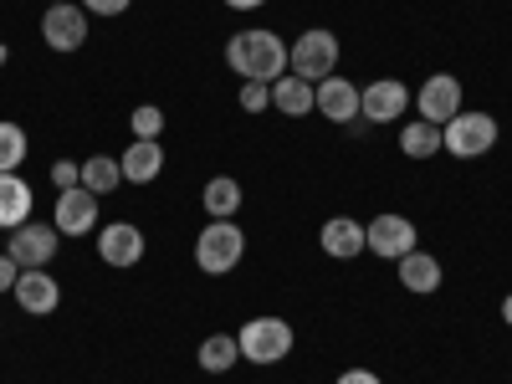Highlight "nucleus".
Masks as SVG:
<instances>
[{
    "mask_svg": "<svg viewBox=\"0 0 512 384\" xmlns=\"http://www.w3.org/2000/svg\"><path fill=\"white\" fill-rule=\"evenodd\" d=\"M226 67L241 77V82H272L287 72V41L277 31H236L226 41Z\"/></svg>",
    "mask_w": 512,
    "mask_h": 384,
    "instance_id": "obj_1",
    "label": "nucleus"
},
{
    "mask_svg": "<svg viewBox=\"0 0 512 384\" xmlns=\"http://www.w3.org/2000/svg\"><path fill=\"white\" fill-rule=\"evenodd\" d=\"M246 256V231L236 221H205V231L195 236V267L205 277H226L241 267Z\"/></svg>",
    "mask_w": 512,
    "mask_h": 384,
    "instance_id": "obj_2",
    "label": "nucleus"
},
{
    "mask_svg": "<svg viewBox=\"0 0 512 384\" xmlns=\"http://www.w3.org/2000/svg\"><path fill=\"white\" fill-rule=\"evenodd\" d=\"M236 344H241V359L246 364H282L287 354H292V344H297V333H292V323L287 318H246L241 328H236Z\"/></svg>",
    "mask_w": 512,
    "mask_h": 384,
    "instance_id": "obj_3",
    "label": "nucleus"
},
{
    "mask_svg": "<svg viewBox=\"0 0 512 384\" xmlns=\"http://www.w3.org/2000/svg\"><path fill=\"white\" fill-rule=\"evenodd\" d=\"M287 72L318 88L323 77L338 72V36H333L328 26H308V31L287 47Z\"/></svg>",
    "mask_w": 512,
    "mask_h": 384,
    "instance_id": "obj_4",
    "label": "nucleus"
},
{
    "mask_svg": "<svg viewBox=\"0 0 512 384\" xmlns=\"http://www.w3.org/2000/svg\"><path fill=\"white\" fill-rule=\"evenodd\" d=\"M497 118L492 113H456L446 128H441V149L446 154H456V159H482V154H492V144H497Z\"/></svg>",
    "mask_w": 512,
    "mask_h": 384,
    "instance_id": "obj_5",
    "label": "nucleus"
},
{
    "mask_svg": "<svg viewBox=\"0 0 512 384\" xmlns=\"http://www.w3.org/2000/svg\"><path fill=\"white\" fill-rule=\"evenodd\" d=\"M415 246H420V231H415L410 216H400V210H384V216H374L364 226V251H374L379 262H400Z\"/></svg>",
    "mask_w": 512,
    "mask_h": 384,
    "instance_id": "obj_6",
    "label": "nucleus"
},
{
    "mask_svg": "<svg viewBox=\"0 0 512 384\" xmlns=\"http://www.w3.org/2000/svg\"><path fill=\"white\" fill-rule=\"evenodd\" d=\"M410 113V88L400 77H379V82H369V88H359V118L364 123H400Z\"/></svg>",
    "mask_w": 512,
    "mask_h": 384,
    "instance_id": "obj_7",
    "label": "nucleus"
},
{
    "mask_svg": "<svg viewBox=\"0 0 512 384\" xmlns=\"http://www.w3.org/2000/svg\"><path fill=\"white\" fill-rule=\"evenodd\" d=\"M93 236H98V256H103L108 267H118V272L139 267L144 251H149V241H144V231H139L134 221H108V226H98Z\"/></svg>",
    "mask_w": 512,
    "mask_h": 384,
    "instance_id": "obj_8",
    "label": "nucleus"
},
{
    "mask_svg": "<svg viewBox=\"0 0 512 384\" xmlns=\"http://www.w3.org/2000/svg\"><path fill=\"white\" fill-rule=\"evenodd\" d=\"M57 246H62V231H57V226H36V221H26V226L11 231L6 256H11L21 272H26V267H52Z\"/></svg>",
    "mask_w": 512,
    "mask_h": 384,
    "instance_id": "obj_9",
    "label": "nucleus"
},
{
    "mask_svg": "<svg viewBox=\"0 0 512 384\" xmlns=\"http://www.w3.org/2000/svg\"><path fill=\"white\" fill-rule=\"evenodd\" d=\"M415 108H420L425 123L446 128V123L461 113V77H451V72H431V77L420 82V93H415Z\"/></svg>",
    "mask_w": 512,
    "mask_h": 384,
    "instance_id": "obj_10",
    "label": "nucleus"
},
{
    "mask_svg": "<svg viewBox=\"0 0 512 384\" xmlns=\"http://www.w3.org/2000/svg\"><path fill=\"white\" fill-rule=\"evenodd\" d=\"M11 292H16L21 313H31V318H52V313L62 308V287H57V277H52L47 267H26Z\"/></svg>",
    "mask_w": 512,
    "mask_h": 384,
    "instance_id": "obj_11",
    "label": "nucleus"
},
{
    "mask_svg": "<svg viewBox=\"0 0 512 384\" xmlns=\"http://www.w3.org/2000/svg\"><path fill=\"white\" fill-rule=\"evenodd\" d=\"M41 41H47L52 52H77L82 41H88V11L77 6H47V16H41Z\"/></svg>",
    "mask_w": 512,
    "mask_h": 384,
    "instance_id": "obj_12",
    "label": "nucleus"
},
{
    "mask_svg": "<svg viewBox=\"0 0 512 384\" xmlns=\"http://www.w3.org/2000/svg\"><path fill=\"white\" fill-rule=\"evenodd\" d=\"M52 226L62 236H93L98 231V195L93 190H62L57 205H52Z\"/></svg>",
    "mask_w": 512,
    "mask_h": 384,
    "instance_id": "obj_13",
    "label": "nucleus"
},
{
    "mask_svg": "<svg viewBox=\"0 0 512 384\" xmlns=\"http://www.w3.org/2000/svg\"><path fill=\"white\" fill-rule=\"evenodd\" d=\"M118 169H123L128 185H154V180L164 175V149H159V139H134V144L118 154Z\"/></svg>",
    "mask_w": 512,
    "mask_h": 384,
    "instance_id": "obj_14",
    "label": "nucleus"
},
{
    "mask_svg": "<svg viewBox=\"0 0 512 384\" xmlns=\"http://www.w3.org/2000/svg\"><path fill=\"white\" fill-rule=\"evenodd\" d=\"M318 113L328 118V123H354L359 118V88L349 77H323L318 82Z\"/></svg>",
    "mask_w": 512,
    "mask_h": 384,
    "instance_id": "obj_15",
    "label": "nucleus"
},
{
    "mask_svg": "<svg viewBox=\"0 0 512 384\" xmlns=\"http://www.w3.org/2000/svg\"><path fill=\"white\" fill-rule=\"evenodd\" d=\"M395 277H400V287H405V292L431 297V292L441 287V277H446V272H441V262H436L431 251H420V246H415V251H405L400 262H395Z\"/></svg>",
    "mask_w": 512,
    "mask_h": 384,
    "instance_id": "obj_16",
    "label": "nucleus"
},
{
    "mask_svg": "<svg viewBox=\"0 0 512 384\" xmlns=\"http://www.w3.org/2000/svg\"><path fill=\"white\" fill-rule=\"evenodd\" d=\"M318 246H323V256H333V262H354V256L364 251V226L354 216H333V221H323Z\"/></svg>",
    "mask_w": 512,
    "mask_h": 384,
    "instance_id": "obj_17",
    "label": "nucleus"
},
{
    "mask_svg": "<svg viewBox=\"0 0 512 384\" xmlns=\"http://www.w3.org/2000/svg\"><path fill=\"white\" fill-rule=\"evenodd\" d=\"M272 108L287 113V118L318 113V88H313V82H303V77H292V72H282V77L272 82Z\"/></svg>",
    "mask_w": 512,
    "mask_h": 384,
    "instance_id": "obj_18",
    "label": "nucleus"
},
{
    "mask_svg": "<svg viewBox=\"0 0 512 384\" xmlns=\"http://www.w3.org/2000/svg\"><path fill=\"white\" fill-rule=\"evenodd\" d=\"M31 185L21 175H0V231H16L31 221Z\"/></svg>",
    "mask_w": 512,
    "mask_h": 384,
    "instance_id": "obj_19",
    "label": "nucleus"
},
{
    "mask_svg": "<svg viewBox=\"0 0 512 384\" xmlns=\"http://www.w3.org/2000/svg\"><path fill=\"white\" fill-rule=\"evenodd\" d=\"M200 205H205V216H210V221H231L236 210H241V185H236L231 175L205 180V190H200Z\"/></svg>",
    "mask_w": 512,
    "mask_h": 384,
    "instance_id": "obj_20",
    "label": "nucleus"
},
{
    "mask_svg": "<svg viewBox=\"0 0 512 384\" xmlns=\"http://www.w3.org/2000/svg\"><path fill=\"white\" fill-rule=\"evenodd\" d=\"M195 364H200L205 374H226V369H236V364H241V344H236V333H210L205 344L195 349Z\"/></svg>",
    "mask_w": 512,
    "mask_h": 384,
    "instance_id": "obj_21",
    "label": "nucleus"
},
{
    "mask_svg": "<svg viewBox=\"0 0 512 384\" xmlns=\"http://www.w3.org/2000/svg\"><path fill=\"white\" fill-rule=\"evenodd\" d=\"M400 154H405V159H436V154H446V149H441V128L425 123V118H410V123L400 128Z\"/></svg>",
    "mask_w": 512,
    "mask_h": 384,
    "instance_id": "obj_22",
    "label": "nucleus"
},
{
    "mask_svg": "<svg viewBox=\"0 0 512 384\" xmlns=\"http://www.w3.org/2000/svg\"><path fill=\"white\" fill-rule=\"evenodd\" d=\"M26 154H31L26 128H21V123H11V118H0V175H21Z\"/></svg>",
    "mask_w": 512,
    "mask_h": 384,
    "instance_id": "obj_23",
    "label": "nucleus"
},
{
    "mask_svg": "<svg viewBox=\"0 0 512 384\" xmlns=\"http://www.w3.org/2000/svg\"><path fill=\"white\" fill-rule=\"evenodd\" d=\"M123 185V169L113 154H93V159H82V190H93V195H113Z\"/></svg>",
    "mask_w": 512,
    "mask_h": 384,
    "instance_id": "obj_24",
    "label": "nucleus"
},
{
    "mask_svg": "<svg viewBox=\"0 0 512 384\" xmlns=\"http://www.w3.org/2000/svg\"><path fill=\"white\" fill-rule=\"evenodd\" d=\"M128 128H134V139H159L164 134V113L154 103H139L134 113H128Z\"/></svg>",
    "mask_w": 512,
    "mask_h": 384,
    "instance_id": "obj_25",
    "label": "nucleus"
},
{
    "mask_svg": "<svg viewBox=\"0 0 512 384\" xmlns=\"http://www.w3.org/2000/svg\"><path fill=\"white\" fill-rule=\"evenodd\" d=\"M241 108L246 113H267L272 108V88L267 82H241Z\"/></svg>",
    "mask_w": 512,
    "mask_h": 384,
    "instance_id": "obj_26",
    "label": "nucleus"
},
{
    "mask_svg": "<svg viewBox=\"0 0 512 384\" xmlns=\"http://www.w3.org/2000/svg\"><path fill=\"white\" fill-rule=\"evenodd\" d=\"M52 185H57V190H77V185H82V164L57 159V164H52Z\"/></svg>",
    "mask_w": 512,
    "mask_h": 384,
    "instance_id": "obj_27",
    "label": "nucleus"
},
{
    "mask_svg": "<svg viewBox=\"0 0 512 384\" xmlns=\"http://www.w3.org/2000/svg\"><path fill=\"white\" fill-rule=\"evenodd\" d=\"M77 6L88 11V16H123L128 6H134V0H77Z\"/></svg>",
    "mask_w": 512,
    "mask_h": 384,
    "instance_id": "obj_28",
    "label": "nucleus"
},
{
    "mask_svg": "<svg viewBox=\"0 0 512 384\" xmlns=\"http://www.w3.org/2000/svg\"><path fill=\"white\" fill-rule=\"evenodd\" d=\"M333 384H384V379H379L374 369H344V374H338Z\"/></svg>",
    "mask_w": 512,
    "mask_h": 384,
    "instance_id": "obj_29",
    "label": "nucleus"
},
{
    "mask_svg": "<svg viewBox=\"0 0 512 384\" xmlns=\"http://www.w3.org/2000/svg\"><path fill=\"white\" fill-rule=\"evenodd\" d=\"M16 277H21V267L11 262L6 251H0V292H11V287H16Z\"/></svg>",
    "mask_w": 512,
    "mask_h": 384,
    "instance_id": "obj_30",
    "label": "nucleus"
},
{
    "mask_svg": "<svg viewBox=\"0 0 512 384\" xmlns=\"http://www.w3.org/2000/svg\"><path fill=\"white\" fill-rule=\"evenodd\" d=\"M226 6H231V11H262L267 0H226Z\"/></svg>",
    "mask_w": 512,
    "mask_h": 384,
    "instance_id": "obj_31",
    "label": "nucleus"
},
{
    "mask_svg": "<svg viewBox=\"0 0 512 384\" xmlns=\"http://www.w3.org/2000/svg\"><path fill=\"white\" fill-rule=\"evenodd\" d=\"M502 323H507V328H512V292H507V297H502Z\"/></svg>",
    "mask_w": 512,
    "mask_h": 384,
    "instance_id": "obj_32",
    "label": "nucleus"
},
{
    "mask_svg": "<svg viewBox=\"0 0 512 384\" xmlns=\"http://www.w3.org/2000/svg\"><path fill=\"white\" fill-rule=\"evenodd\" d=\"M6 62H11V52H6V47H0V67H6Z\"/></svg>",
    "mask_w": 512,
    "mask_h": 384,
    "instance_id": "obj_33",
    "label": "nucleus"
},
{
    "mask_svg": "<svg viewBox=\"0 0 512 384\" xmlns=\"http://www.w3.org/2000/svg\"><path fill=\"white\" fill-rule=\"evenodd\" d=\"M47 6H72V0H47Z\"/></svg>",
    "mask_w": 512,
    "mask_h": 384,
    "instance_id": "obj_34",
    "label": "nucleus"
}]
</instances>
